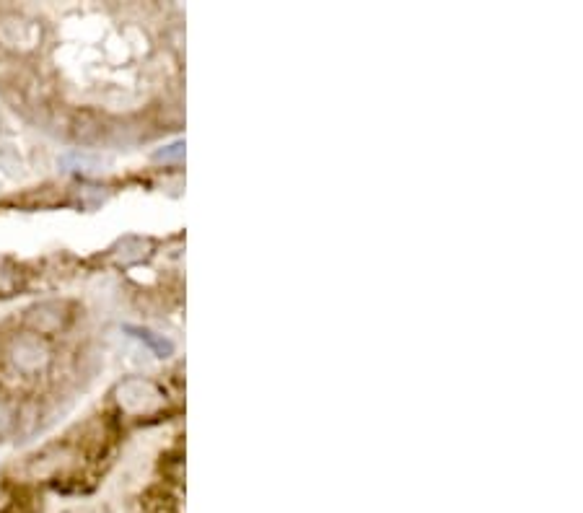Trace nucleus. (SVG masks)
<instances>
[{"mask_svg": "<svg viewBox=\"0 0 583 513\" xmlns=\"http://www.w3.org/2000/svg\"><path fill=\"white\" fill-rule=\"evenodd\" d=\"M127 332H133L135 337H140L143 342H148L153 350L159 355H166L169 350H172V342H166V340H161V337H156L153 332H148V330H140V327H127Z\"/></svg>", "mask_w": 583, "mask_h": 513, "instance_id": "5", "label": "nucleus"}, {"mask_svg": "<svg viewBox=\"0 0 583 513\" xmlns=\"http://www.w3.org/2000/svg\"><path fill=\"white\" fill-rule=\"evenodd\" d=\"M68 314H65V304L58 301H47V304H39L34 309L26 311V327L34 332V335H52L58 332L65 324Z\"/></svg>", "mask_w": 583, "mask_h": 513, "instance_id": "3", "label": "nucleus"}, {"mask_svg": "<svg viewBox=\"0 0 583 513\" xmlns=\"http://www.w3.org/2000/svg\"><path fill=\"white\" fill-rule=\"evenodd\" d=\"M148 397H159L156 389H153L148 381H125V384L117 389L120 405L130 412L148 410Z\"/></svg>", "mask_w": 583, "mask_h": 513, "instance_id": "4", "label": "nucleus"}, {"mask_svg": "<svg viewBox=\"0 0 583 513\" xmlns=\"http://www.w3.org/2000/svg\"><path fill=\"white\" fill-rule=\"evenodd\" d=\"M0 42L11 50H32L39 42V26L21 16H3L0 19Z\"/></svg>", "mask_w": 583, "mask_h": 513, "instance_id": "2", "label": "nucleus"}, {"mask_svg": "<svg viewBox=\"0 0 583 513\" xmlns=\"http://www.w3.org/2000/svg\"><path fill=\"white\" fill-rule=\"evenodd\" d=\"M8 358L24 374H37L50 363V350L39 337H19V340L11 342Z\"/></svg>", "mask_w": 583, "mask_h": 513, "instance_id": "1", "label": "nucleus"}, {"mask_svg": "<svg viewBox=\"0 0 583 513\" xmlns=\"http://www.w3.org/2000/svg\"><path fill=\"white\" fill-rule=\"evenodd\" d=\"M13 420H16V415H13V407L0 399V436H6V433L11 431Z\"/></svg>", "mask_w": 583, "mask_h": 513, "instance_id": "6", "label": "nucleus"}, {"mask_svg": "<svg viewBox=\"0 0 583 513\" xmlns=\"http://www.w3.org/2000/svg\"><path fill=\"white\" fill-rule=\"evenodd\" d=\"M182 143H177V146H169V151H161L156 153V159L161 161H169V159H182Z\"/></svg>", "mask_w": 583, "mask_h": 513, "instance_id": "7", "label": "nucleus"}]
</instances>
